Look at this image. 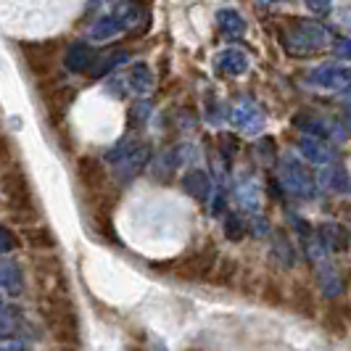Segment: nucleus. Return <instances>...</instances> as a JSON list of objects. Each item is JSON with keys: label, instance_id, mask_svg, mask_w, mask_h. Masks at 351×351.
Here are the masks:
<instances>
[{"label": "nucleus", "instance_id": "obj_5", "mask_svg": "<svg viewBox=\"0 0 351 351\" xmlns=\"http://www.w3.org/2000/svg\"><path fill=\"white\" fill-rule=\"evenodd\" d=\"M77 180L90 195L106 193V167L101 158L95 156H80L77 158Z\"/></svg>", "mask_w": 351, "mask_h": 351}, {"label": "nucleus", "instance_id": "obj_2", "mask_svg": "<svg viewBox=\"0 0 351 351\" xmlns=\"http://www.w3.org/2000/svg\"><path fill=\"white\" fill-rule=\"evenodd\" d=\"M3 193H5V201H8V206L16 217H24V219H35L37 217L35 195H32V188H29V180L19 167L8 169L3 175Z\"/></svg>", "mask_w": 351, "mask_h": 351}, {"label": "nucleus", "instance_id": "obj_3", "mask_svg": "<svg viewBox=\"0 0 351 351\" xmlns=\"http://www.w3.org/2000/svg\"><path fill=\"white\" fill-rule=\"evenodd\" d=\"M217 259H219V254H217V248L209 243V246L198 248V251L188 254V256L175 259V262H172V272H175V278H180V280H185V282L209 280Z\"/></svg>", "mask_w": 351, "mask_h": 351}, {"label": "nucleus", "instance_id": "obj_12", "mask_svg": "<svg viewBox=\"0 0 351 351\" xmlns=\"http://www.w3.org/2000/svg\"><path fill=\"white\" fill-rule=\"evenodd\" d=\"M14 243H16V241H14V235H11V232H8L5 228H0V251H8V248H14Z\"/></svg>", "mask_w": 351, "mask_h": 351}, {"label": "nucleus", "instance_id": "obj_11", "mask_svg": "<svg viewBox=\"0 0 351 351\" xmlns=\"http://www.w3.org/2000/svg\"><path fill=\"white\" fill-rule=\"evenodd\" d=\"M0 169H14V145L0 132Z\"/></svg>", "mask_w": 351, "mask_h": 351}, {"label": "nucleus", "instance_id": "obj_14", "mask_svg": "<svg viewBox=\"0 0 351 351\" xmlns=\"http://www.w3.org/2000/svg\"><path fill=\"white\" fill-rule=\"evenodd\" d=\"M0 351H21L16 341H5V338H0Z\"/></svg>", "mask_w": 351, "mask_h": 351}, {"label": "nucleus", "instance_id": "obj_8", "mask_svg": "<svg viewBox=\"0 0 351 351\" xmlns=\"http://www.w3.org/2000/svg\"><path fill=\"white\" fill-rule=\"evenodd\" d=\"M238 278V262L232 256H225V259H217L214 264V272L209 275V280L214 285H232V280Z\"/></svg>", "mask_w": 351, "mask_h": 351}, {"label": "nucleus", "instance_id": "obj_9", "mask_svg": "<svg viewBox=\"0 0 351 351\" xmlns=\"http://www.w3.org/2000/svg\"><path fill=\"white\" fill-rule=\"evenodd\" d=\"M24 238L29 241V246L35 248V251H48V248L58 246L56 235H53L51 228H45V225H40V228H27L24 230Z\"/></svg>", "mask_w": 351, "mask_h": 351}, {"label": "nucleus", "instance_id": "obj_4", "mask_svg": "<svg viewBox=\"0 0 351 351\" xmlns=\"http://www.w3.org/2000/svg\"><path fill=\"white\" fill-rule=\"evenodd\" d=\"M24 53L27 66L35 71L37 77H45L53 71L56 56L61 51V40H37V43H21L19 45Z\"/></svg>", "mask_w": 351, "mask_h": 351}, {"label": "nucleus", "instance_id": "obj_10", "mask_svg": "<svg viewBox=\"0 0 351 351\" xmlns=\"http://www.w3.org/2000/svg\"><path fill=\"white\" fill-rule=\"evenodd\" d=\"M262 301L267 306H282L285 304V288L278 280L267 278L262 285Z\"/></svg>", "mask_w": 351, "mask_h": 351}, {"label": "nucleus", "instance_id": "obj_13", "mask_svg": "<svg viewBox=\"0 0 351 351\" xmlns=\"http://www.w3.org/2000/svg\"><path fill=\"white\" fill-rule=\"evenodd\" d=\"M14 272H16V269H14L11 264H0V282H8L11 278H16Z\"/></svg>", "mask_w": 351, "mask_h": 351}, {"label": "nucleus", "instance_id": "obj_1", "mask_svg": "<svg viewBox=\"0 0 351 351\" xmlns=\"http://www.w3.org/2000/svg\"><path fill=\"white\" fill-rule=\"evenodd\" d=\"M43 317L58 343H69V346L80 343V317L66 296H61V293L48 296L43 301Z\"/></svg>", "mask_w": 351, "mask_h": 351}, {"label": "nucleus", "instance_id": "obj_7", "mask_svg": "<svg viewBox=\"0 0 351 351\" xmlns=\"http://www.w3.org/2000/svg\"><path fill=\"white\" fill-rule=\"evenodd\" d=\"M319 315H322L319 317V319H322V328L330 335H335V338H346V335H349V325H346V319L341 315L338 301H330Z\"/></svg>", "mask_w": 351, "mask_h": 351}, {"label": "nucleus", "instance_id": "obj_15", "mask_svg": "<svg viewBox=\"0 0 351 351\" xmlns=\"http://www.w3.org/2000/svg\"><path fill=\"white\" fill-rule=\"evenodd\" d=\"M188 351H195V349H188Z\"/></svg>", "mask_w": 351, "mask_h": 351}, {"label": "nucleus", "instance_id": "obj_6", "mask_svg": "<svg viewBox=\"0 0 351 351\" xmlns=\"http://www.w3.org/2000/svg\"><path fill=\"white\" fill-rule=\"evenodd\" d=\"M285 304L293 315L304 317V319H315L319 315V304H317L315 291L309 288V282H293L288 291H285Z\"/></svg>", "mask_w": 351, "mask_h": 351}]
</instances>
